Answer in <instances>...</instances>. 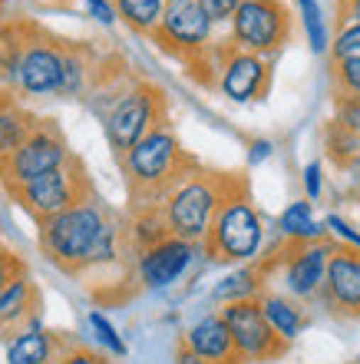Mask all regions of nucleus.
I'll list each match as a JSON object with an SVG mask.
<instances>
[{"label":"nucleus","mask_w":360,"mask_h":364,"mask_svg":"<svg viewBox=\"0 0 360 364\" xmlns=\"http://www.w3.org/2000/svg\"><path fill=\"white\" fill-rule=\"evenodd\" d=\"M70 40L33 20L0 23V83L23 96H57Z\"/></svg>","instance_id":"1"},{"label":"nucleus","mask_w":360,"mask_h":364,"mask_svg":"<svg viewBox=\"0 0 360 364\" xmlns=\"http://www.w3.org/2000/svg\"><path fill=\"white\" fill-rule=\"evenodd\" d=\"M119 173L126 179V199H129V212L133 209H152L169 196L175 186L189 173L199 169V159L182 146L179 133L172 129V123L156 126L152 133H146L139 143L116 159Z\"/></svg>","instance_id":"2"},{"label":"nucleus","mask_w":360,"mask_h":364,"mask_svg":"<svg viewBox=\"0 0 360 364\" xmlns=\"http://www.w3.org/2000/svg\"><path fill=\"white\" fill-rule=\"evenodd\" d=\"M261 245H265V219L255 205L248 176L238 173L225 199L218 202L199 249L215 265H241V262H255L261 255Z\"/></svg>","instance_id":"3"},{"label":"nucleus","mask_w":360,"mask_h":364,"mask_svg":"<svg viewBox=\"0 0 360 364\" xmlns=\"http://www.w3.org/2000/svg\"><path fill=\"white\" fill-rule=\"evenodd\" d=\"M106 222H109V212L99 202V196L80 202V205L60 212V215H53L47 222H40L37 225L40 255L57 272H63V275H73V278L86 275Z\"/></svg>","instance_id":"4"},{"label":"nucleus","mask_w":360,"mask_h":364,"mask_svg":"<svg viewBox=\"0 0 360 364\" xmlns=\"http://www.w3.org/2000/svg\"><path fill=\"white\" fill-rule=\"evenodd\" d=\"M212 20L202 14L195 0H175L162 7L159 23L152 27L149 40L165 53L179 60L185 73L202 87H215V53H212Z\"/></svg>","instance_id":"5"},{"label":"nucleus","mask_w":360,"mask_h":364,"mask_svg":"<svg viewBox=\"0 0 360 364\" xmlns=\"http://www.w3.org/2000/svg\"><path fill=\"white\" fill-rule=\"evenodd\" d=\"M235 176L238 173H222V169H209V166H199L195 173L185 176V179L156 205L165 232L175 235V239L192 242V245H202V239H205V232H209V225H212V215H215V209H218V202L225 199V192L231 189Z\"/></svg>","instance_id":"6"},{"label":"nucleus","mask_w":360,"mask_h":364,"mask_svg":"<svg viewBox=\"0 0 360 364\" xmlns=\"http://www.w3.org/2000/svg\"><path fill=\"white\" fill-rule=\"evenodd\" d=\"M334 242H337L334 235L317 239V242L281 239L268 255H258L255 265H258V272L265 275V282L278 275V282H281L288 298L301 301V305H311V301H317V295H321L324 269H327V255H331Z\"/></svg>","instance_id":"7"},{"label":"nucleus","mask_w":360,"mask_h":364,"mask_svg":"<svg viewBox=\"0 0 360 364\" xmlns=\"http://www.w3.org/2000/svg\"><path fill=\"white\" fill-rule=\"evenodd\" d=\"M162 123H169V96L149 80H136L133 87H126L103 116L106 139L116 159H123L146 133Z\"/></svg>","instance_id":"8"},{"label":"nucleus","mask_w":360,"mask_h":364,"mask_svg":"<svg viewBox=\"0 0 360 364\" xmlns=\"http://www.w3.org/2000/svg\"><path fill=\"white\" fill-rule=\"evenodd\" d=\"M96 196V186H93V176L86 169V163L80 159L76 153H70V159L57 169H50L43 173L40 179L27 182V186H20L10 199L20 205V212H27L30 219L37 222H47L60 212L73 209L80 202L93 199Z\"/></svg>","instance_id":"9"},{"label":"nucleus","mask_w":360,"mask_h":364,"mask_svg":"<svg viewBox=\"0 0 360 364\" xmlns=\"http://www.w3.org/2000/svg\"><path fill=\"white\" fill-rule=\"evenodd\" d=\"M228 27V40L238 50L275 60L294 37V14L285 0H241Z\"/></svg>","instance_id":"10"},{"label":"nucleus","mask_w":360,"mask_h":364,"mask_svg":"<svg viewBox=\"0 0 360 364\" xmlns=\"http://www.w3.org/2000/svg\"><path fill=\"white\" fill-rule=\"evenodd\" d=\"M70 153L73 149H70L67 133L60 129L57 119H40L33 126V133L7 159H0V186H4L7 196H13L20 186H27V182L40 179L50 169L63 166L70 159Z\"/></svg>","instance_id":"11"},{"label":"nucleus","mask_w":360,"mask_h":364,"mask_svg":"<svg viewBox=\"0 0 360 364\" xmlns=\"http://www.w3.org/2000/svg\"><path fill=\"white\" fill-rule=\"evenodd\" d=\"M215 53V90L231 103H261L271 93L275 60L238 50L231 40L212 47Z\"/></svg>","instance_id":"12"},{"label":"nucleus","mask_w":360,"mask_h":364,"mask_svg":"<svg viewBox=\"0 0 360 364\" xmlns=\"http://www.w3.org/2000/svg\"><path fill=\"white\" fill-rule=\"evenodd\" d=\"M218 318L225 321L241 364H271V361H278V358H285L288 351H291V345L281 341V338L271 331V325L265 321L258 298L222 305L218 308Z\"/></svg>","instance_id":"13"},{"label":"nucleus","mask_w":360,"mask_h":364,"mask_svg":"<svg viewBox=\"0 0 360 364\" xmlns=\"http://www.w3.org/2000/svg\"><path fill=\"white\" fill-rule=\"evenodd\" d=\"M317 305L334 318L360 321V252L334 242L324 269V285L317 295Z\"/></svg>","instance_id":"14"},{"label":"nucleus","mask_w":360,"mask_h":364,"mask_svg":"<svg viewBox=\"0 0 360 364\" xmlns=\"http://www.w3.org/2000/svg\"><path fill=\"white\" fill-rule=\"evenodd\" d=\"M199 245H192L185 239H175V235H165L149 249L136 252V278L143 288H169L175 285L189 265L199 255Z\"/></svg>","instance_id":"15"},{"label":"nucleus","mask_w":360,"mask_h":364,"mask_svg":"<svg viewBox=\"0 0 360 364\" xmlns=\"http://www.w3.org/2000/svg\"><path fill=\"white\" fill-rule=\"evenodd\" d=\"M43 321V295L40 285L33 282L30 272L17 275L4 291H0V338L10 341L13 335H20L23 328Z\"/></svg>","instance_id":"16"},{"label":"nucleus","mask_w":360,"mask_h":364,"mask_svg":"<svg viewBox=\"0 0 360 364\" xmlns=\"http://www.w3.org/2000/svg\"><path fill=\"white\" fill-rule=\"evenodd\" d=\"M182 345L205 364H241V358L235 351V341L228 335L225 321L218 318V311H209L199 321H192L185 328V335H182Z\"/></svg>","instance_id":"17"},{"label":"nucleus","mask_w":360,"mask_h":364,"mask_svg":"<svg viewBox=\"0 0 360 364\" xmlns=\"http://www.w3.org/2000/svg\"><path fill=\"white\" fill-rule=\"evenodd\" d=\"M258 305H261V315H265V321L271 325V331H275L281 341H288V345H294V341L304 335V328L311 325V315L304 311V305L294 301V298H288L285 291L265 288V291L258 295Z\"/></svg>","instance_id":"18"},{"label":"nucleus","mask_w":360,"mask_h":364,"mask_svg":"<svg viewBox=\"0 0 360 364\" xmlns=\"http://www.w3.org/2000/svg\"><path fill=\"white\" fill-rule=\"evenodd\" d=\"M63 345H67L63 331H50L43 321H37L7 341V364H50Z\"/></svg>","instance_id":"19"},{"label":"nucleus","mask_w":360,"mask_h":364,"mask_svg":"<svg viewBox=\"0 0 360 364\" xmlns=\"http://www.w3.org/2000/svg\"><path fill=\"white\" fill-rule=\"evenodd\" d=\"M37 123H40V116L23 109L13 96L0 93V159H7V156L33 133Z\"/></svg>","instance_id":"20"},{"label":"nucleus","mask_w":360,"mask_h":364,"mask_svg":"<svg viewBox=\"0 0 360 364\" xmlns=\"http://www.w3.org/2000/svg\"><path fill=\"white\" fill-rule=\"evenodd\" d=\"M265 288H268L265 275H261L258 265L251 262V265H241V269H235L231 275L222 278V282H215V288H212V301H215L218 308L231 305V301H248V298H258Z\"/></svg>","instance_id":"21"},{"label":"nucleus","mask_w":360,"mask_h":364,"mask_svg":"<svg viewBox=\"0 0 360 364\" xmlns=\"http://www.w3.org/2000/svg\"><path fill=\"white\" fill-rule=\"evenodd\" d=\"M278 229H281V239H291V242L327 239V229H324V222L314 219V209H311V202H307V199L291 202V205L281 212Z\"/></svg>","instance_id":"22"},{"label":"nucleus","mask_w":360,"mask_h":364,"mask_svg":"<svg viewBox=\"0 0 360 364\" xmlns=\"http://www.w3.org/2000/svg\"><path fill=\"white\" fill-rule=\"evenodd\" d=\"M324 146H327L331 163L337 169H344V173H351L360 156V136L351 133V129H344L337 119H331V123L324 126Z\"/></svg>","instance_id":"23"},{"label":"nucleus","mask_w":360,"mask_h":364,"mask_svg":"<svg viewBox=\"0 0 360 364\" xmlns=\"http://www.w3.org/2000/svg\"><path fill=\"white\" fill-rule=\"evenodd\" d=\"M162 7H165V0H113L116 17L123 20L129 30L146 33V37H149L152 27L159 23Z\"/></svg>","instance_id":"24"},{"label":"nucleus","mask_w":360,"mask_h":364,"mask_svg":"<svg viewBox=\"0 0 360 364\" xmlns=\"http://www.w3.org/2000/svg\"><path fill=\"white\" fill-rule=\"evenodd\" d=\"M301 4V20H304V37L311 43L314 53H327V43H331V30H327V20H324L317 0H298Z\"/></svg>","instance_id":"25"},{"label":"nucleus","mask_w":360,"mask_h":364,"mask_svg":"<svg viewBox=\"0 0 360 364\" xmlns=\"http://www.w3.org/2000/svg\"><path fill=\"white\" fill-rule=\"evenodd\" d=\"M327 53H331V63L360 57V20H341V23H334V40L327 43Z\"/></svg>","instance_id":"26"},{"label":"nucleus","mask_w":360,"mask_h":364,"mask_svg":"<svg viewBox=\"0 0 360 364\" xmlns=\"http://www.w3.org/2000/svg\"><path fill=\"white\" fill-rule=\"evenodd\" d=\"M331 90L334 96H360V57L331 63Z\"/></svg>","instance_id":"27"},{"label":"nucleus","mask_w":360,"mask_h":364,"mask_svg":"<svg viewBox=\"0 0 360 364\" xmlns=\"http://www.w3.org/2000/svg\"><path fill=\"white\" fill-rule=\"evenodd\" d=\"M89 328H93L96 341H99L109 355H113V358H126V351H129V348H126L123 335L116 331V325L103 315V311H89Z\"/></svg>","instance_id":"28"},{"label":"nucleus","mask_w":360,"mask_h":364,"mask_svg":"<svg viewBox=\"0 0 360 364\" xmlns=\"http://www.w3.org/2000/svg\"><path fill=\"white\" fill-rule=\"evenodd\" d=\"M50 364H113L109 358L103 355V351H96V348L89 345H80V341H73V338H67V345L57 351V358Z\"/></svg>","instance_id":"29"},{"label":"nucleus","mask_w":360,"mask_h":364,"mask_svg":"<svg viewBox=\"0 0 360 364\" xmlns=\"http://www.w3.org/2000/svg\"><path fill=\"white\" fill-rule=\"evenodd\" d=\"M334 119L360 136V96H334Z\"/></svg>","instance_id":"30"},{"label":"nucleus","mask_w":360,"mask_h":364,"mask_svg":"<svg viewBox=\"0 0 360 364\" xmlns=\"http://www.w3.org/2000/svg\"><path fill=\"white\" fill-rule=\"evenodd\" d=\"M23 272H30L27 262L20 259L10 245H4V239H0V291H4L17 275H23Z\"/></svg>","instance_id":"31"},{"label":"nucleus","mask_w":360,"mask_h":364,"mask_svg":"<svg viewBox=\"0 0 360 364\" xmlns=\"http://www.w3.org/2000/svg\"><path fill=\"white\" fill-rule=\"evenodd\" d=\"M202 7V14L212 20V27H218V23H228V20L235 17V10L241 0H195Z\"/></svg>","instance_id":"32"},{"label":"nucleus","mask_w":360,"mask_h":364,"mask_svg":"<svg viewBox=\"0 0 360 364\" xmlns=\"http://www.w3.org/2000/svg\"><path fill=\"white\" fill-rule=\"evenodd\" d=\"M324 229H331V235H337V239H344V242H347V245H351V249H357V252H360V232L354 229V225H351V222H347V219H341L337 212H331V215L324 219Z\"/></svg>","instance_id":"33"},{"label":"nucleus","mask_w":360,"mask_h":364,"mask_svg":"<svg viewBox=\"0 0 360 364\" xmlns=\"http://www.w3.org/2000/svg\"><path fill=\"white\" fill-rule=\"evenodd\" d=\"M304 196H307V202L321 199V163L317 159L304 166Z\"/></svg>","instance_id":"34"},{"label":"nucleus","mask_w":360,"mask_h":364,"mask_svg":"<svg viewBox=\"0 0 360 364\" xmlns=\"http://www.w3.org/2000/svg\"><path fill=\"white\" fill-rule=\"evenodd\" d=\"M271 139H251V146H248V166H261L271 156Z\"/></svg>","instance_id":"35"},{"label":"nucleus","mask_w":360,"mask_h":364,"mask_svg":"<svg viewBox=\"0 0 360 364\" xmlns=\"http://www.w3.org/2000/svg\"><path fill=\"white\" fill-rule=\"evenodd\" d=\"M86 7H89V14H93L99 23H113L116 20V10L109 0H86Z\"/></svg>","instance_id":"36"},{"label":"nucleus","mask_w":360,"mask_h":364,"mask_svg":"<svg viewBox=\"0 0 360 364\" xmlns=\"http://www.w3.org/2000/svg\"><path fill=\"white\" fill-rule=\"evenodd\" d=\"M341 20H360V0H341L337 4V23Z\"/></svg>","instance_id":"37"},{"label":"nucleus","mask_w":360,"mask_h":364,"mask_svg":"<svg viewBox=\"0 0 360 364\" xmlns=\"http://www.w3.org/2000/svg\"><path fill=\"white\" fill-rule=\"evenodd\" d=\"M172 364H205V361H199V358L192 355L189 348L179 341V348H175V361H172Z\"/></svg>","instance_id":"38"},{"label":"nucleus","mask_w":360,"mask_h":364,"mask_svg":"<svg viewBox=\"0 0 360 364\" xmlns=\"http://www.w3.org/2000/svg\"><path fill=\"white\" fill-rule=\"evenodd\" d=\"M354 176H357V179H354V196H357V202H360V169Z\"/></svg>","instance_id":"39"},{"label":"nucleus","mask_w":360,"mask_h":364,"mask_svg":"<svg viewBox=\"0 0 360 364\" xmlns=\"http://www.w3.org/2000/svg\"><path fill=\"white\" fill-rule=\"evenodd\" d=\"M4 4H7V0H0V7H4Z\"/></svg>","instance_id":"40"},{"label":"nucleus","mask_w":360,"mask_h":364,"mask_svg":"<svg viewBox=\"0 0 360 364\" xmlns=\"http://www.w3.org/2000/svg\"><path fill=\"white\" fill-rule=\"evenodd\" d=\"M165 4H175V0H165Z\"/></svg>","instance_id":"41"},{"label":"nucleus","mask_w":360,"mask_h":364,"mask_svg":"<svg viewBox=\"0 0 360 364\" xmlns=\"http://www.w3.org/2000/svg\"><path fill=\"white\" fill-rule=\"evenodd\" d=\"M351 364H360V361H351Z\"/></svg>","instance_id":"42"}]
</instances>
